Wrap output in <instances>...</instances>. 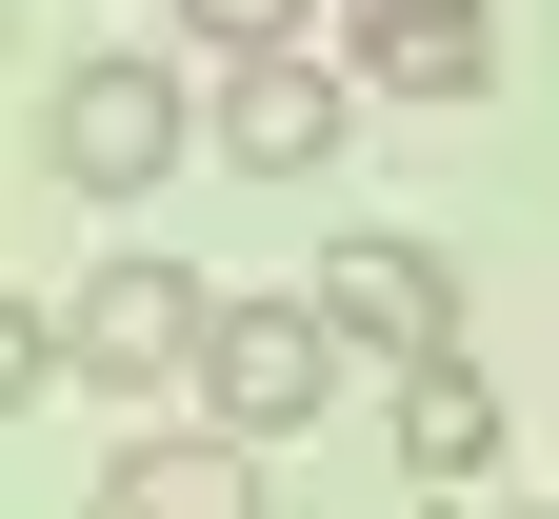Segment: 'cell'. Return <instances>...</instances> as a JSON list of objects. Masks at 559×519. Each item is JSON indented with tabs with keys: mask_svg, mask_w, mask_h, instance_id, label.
Returning <instances> with one entry per match:
<instances>
[{
	"mask_svg": "<svg viewBox=\"0 0 559 519\" xmlns=\"http://www.w3.org/2000/svg\"><path fill=\"white\" fill-rule=\"evenodd\" d=\"M340 380H360V340L320 300H221V359H200V439H300Z\"/></svg>",
	"mask_w": 559,
	"mask_h": 519,
	"instance_id": "3",
	"label": "cell"
},
{
	"mask_svg": "<svg viewBox=\"0 0 559 519\" xmlns=\"http://www.w3.org/2000/svg\"><path fill=\"white\" fill-rule=\"evenodd\" d=\"M400 480H419V499L500 480V380H479V359H440V380H400Z\"/></svg>",
	"mask_w": 559,
	"mask_h": 519,
	"instance_id": "7",
	"label": "cell"
},
{
	"mask_svg": "<svg viewBox=\"0 0 559 519\" xmlns=\"http://www.w3.org/2000/svg\"><path fill=\"white\" fill-rule=\"evenodd\" d=\"M360 21H460V0H360Z\"/></svg>",
	"mask_w": 559,
	"mask_h": 519,
	"instance_id": "10",
	"label": "cell"
},
{
	"mask_svg": "<svg viewBox=\"0 0 559 519\" xmlns=\"http://www.w3.org/2000/svg\"><path fill=\"white\" fill-rule=\"evenodd\" d=\"M340 120H360V81H340V60H221V101H200V140H221L240 180H320Z\"/></svg>",
	"mask_w": 559,
	"mask_h": 519,
	"instance_id": "5",
	"label": "cell"
},
{
	"mask_svg": "<svg viewBox=\"0 0 559 519\" xmlns=\"http://www.w3.org/2000/svg\"><path fill=\"white\" fill-rule=\"evenodd\" d=\"M520 519H559V499H520Z\"/></svg>",
	"mask_w": 559,
	"mask_h": 519,
	"instance_id": "11",
	"label": "cell"
},
{
	"mask_svg": "<svg viewBox=\"0 0 559 519\" xmlns=\"http://www.w3.org/2000/svg\"><path fill=\"white\" fill-rule=\"evenodd\" d=\"M60 359H81L100 400H160V380L200 400V359H221V300H200V280H180L160 240H120V260L81 280V300H60Z\"/></svg>",
	"mask_w": 559,
	"mask_h": 519,
	"instance_id": "2",
	"label": "cell"
},
{
	"mask_svg": "<svg viewBox=\"0 0 559 519\" xmlns=\"http://www.w3.org/2000/svg\"><path fill=\"white\" fill-rule=\"evenodd\" d=\"M180 140H200L180 60H60V81H40V161L81 180V200H160Z\"/></svg>",
	"mask_w": 559,
	"mask_h": 519,
	"instance_id": "1",
	"label": "cell"
},
{
	"mask_svg": "<svg viewBox=\"0 0 559 519\" xmlns=\"http://www.w3.org/2000/svg\"><path fill=\"white\" fill-rule=\"evenodd\" d=\"M360 81L380 101H479L500 81V0H460V21H360Z\"/></svg>",
	"mask_w": 559,
	"mask_h": 519,
	"instance_id": "8",
	"label": "cell"
},
{
	"mask_svg": "<svg viewBox=\"0 0 559 519\" xmlns=\"http://www.w3.org/2000/svg\"><path fill=\"white\" fill-rule=\"evenodd\" d=\"M320 320L360 340L380 380H440L460 359V280H440V240H380L360 220V240H320Z\"/></svg>",
	"mask_w": 559,
	"mask_h": 519,
	"instance_id": "4",
	"label": "cell"
},
{
	"mask_svg": "<svg viewBox=\"0 0 559 519\" xmlns=\"http://www.w3.org/2000/svg\"><path fill=\"white\" fill-rule=\"evenodd\" d=\"M200 60H300V0H180Z\"/></svg>",
	"mask_w": 559,
	"mask_h": 519,
	"instance_id": "9",
	"label": "cell"
},
{
	"mask_svg": "<svg viewBox=\"0 0 559 519\" xmlns=\"http://www.w3.org/2000/svg\"><path fill=\"white\" fill-rule=\"evenodd\" d=\"M100 519H280V499H260V439H140Z\"/></svg>",
	"mask_w": 559,
	"mask_h": 519,
	"instance_id": "6",
	"label": "cell"
}]
</instances>
